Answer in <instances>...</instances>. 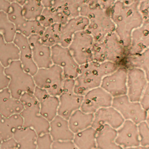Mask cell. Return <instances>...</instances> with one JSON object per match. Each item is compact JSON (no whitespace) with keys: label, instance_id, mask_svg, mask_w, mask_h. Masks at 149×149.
<instances>
[{"label":"cell","instance_id":"obj_13","mask_svg":"<svg viewBox=\"0 0 149 149\" xmlns=\"http://www.w3.org/2000/svg\"><path fill=\"white\" fill-rule=\"evenodd\" d=\"M84 0H54L49 8L55 23L65 24L70 19L80 16Z\"/></svg>","mask_w":149,"mask_h":149},{"label":"cell","instance_id":"obj_50","mask_svg":"<svg viewBox=\"0 0 149 149\" xmlns=\"http://www.w3.org/2000/svg\"><path fill=\"white\" fill-rule=\"evenodd\" d=\"M1 142H2V141L0 140V146H1Z\"/></svg>","mask_w":149,"mask_h":149},{"label":"cell","instance_id":"obj_44","mask_svg":"<svg viewBox=\"0 0 149 149\" xmlns=\"http://www.w3.org/2000/svg\"><path fill=\"white\" fill-rule=\"evenodd\" d=\"M10 3L8 0H0V12L3 11L7 13Z\"/></svg>","mask_w":149,"mask_h":149},{"label":"cell","instance_id":"obj_21","mask_svg":"<svg viewBox=\"0 0 149 149\" xmlns=\"http://www.w3.org/2000/svg\"><path fill=\"white\" fill-rule=\"evenodd\" d=\"M125 119L113 107L100 108L94 113V119L91 126L98 130L104 125H107L118 129L123 123Z\"/></svg>","mask_w":149,"mask_h":149},{"label":"cell","instance_id":"obj_34","mask_svg":"<svg viewBox=\"0 0 149 149\" xmlns=\"http://www.w3.org/2000/svg\"><path fill=\"white\" fill-rule=\"evenodd\" d=\"M126 62L130 65V68L134 67L141 69L149 81V48L139 54L129 56Z\"/></svg>","mask_w":149,"mask_h":149},{"label":"cell","instance_id":"obj_15","mask_svg":"<svg viewBox=\"0 0 149 149\" xmlns=\"http://www.w3.org/2000/svg\"><path fill=\"white\" fill-rule=\"evenodd\" d=\"M113 97L101 87L93 88L83 95L80 109L86 113H94L102 108L112 106Z\"/></svg>","mask_w":149,"mask_h":149},{"label":"cell","instance_id":"obj_26","mask_svg":"<svg viewBox=\"0 0 149 149\" xmlns=\"http://www.w3.org/2000/svg\"><path fill=\"white\" fill-rule=\"evenodd\" d=\"M116 130L105 125L97 130V149H123L115 141Z\"/></svg>","mask_w":149,"mask_h":149},{"label":"cell","instance_id":"obj_38","mask_svg":"<svg viewBox=\"0 0 149 149\" xmlns=\"http://www.w3.org/2000/svg\"><path fill=\"white\" fill-rule=\"evenodd\" d=\"M140 137V145L149 147V127L146 122H141L138 125Z\"/></svg>","mask_w":149,"mask_h":149},{"label":"cell","instance_id":"obj_30","mask_svg":"<svg viewBox=\"0 0 149 149\" xmlns=\"http://www.w3.org/2000/svg\"><path fill=\"white\" fill-rule=\"evenodd\" d=\"M97 130L90 126L74 134L73 141L78 149H95Z\"/></svg>","mask_w":149,"mask_h":149},{"label":"cell","instance_id":"obj_43","mask_svg":"<svg viewBox=\"0 0 149 149\" xmlns=\"http://www.w3.org/2000/svg\"><path fill=\"white\" fill-rule=\"evenodd\" d=\"M16 142L13 138H11L9 140L2 141L0 149H16Z\"/></svg>","mask_w":149,"mask_h":149},{"label":"cell","instance_id":"obj_37","mask_svg":"<svg viewBox=\"0 0 149 149\" xmlns=\"http://www.w3.org/2000/svg\"><path fill=\"white\" fill-rule=\"evenodd\" d=\"M52 142L49 133L38 136L36 149H52Z\"/></svg>","mask_w":149,"mask_h":149},{"label":"cell","instance_id":"obj_46","mask_svg":"<svg viewBox=\"0 0 149 149\" xmlns=\"http://www.w3.org/2000/svg\"><path fill=\"white\" fill-rule=\"evenodd\" d=\"M54 0H41L45 8L50 7Z\"/></svg>","mask_w":149,"mask_h":149},{"label":"cell","instance_id":"obj_7","mask_svg":"<svg viewBox=\"0 0 149 149\" xmlns=\"http://www.w3.org/2000/svg\"><path fill=\"white\" fill-rule=\"evenodd\" d=\"M33 77L36 86L50 95L58 97L62 93L65 79L59 66L53 64L48 68L38 69Z\"/></svg>","mask_w":149,"mask_h":149},{"label":"cell","instance_id":"obj_9","mask_svg":"<svg viewBox=\"0 0 149 149\" xmlns=\"http://www.w3.org/2000/svg\"><path fill=\"white\" fill-rule=\"evenodd\" d=\"M74 79H65L62 93L58 96V115L68 120L74 111L80 109L83 100V95L74 91Z\"/></svg>","mask_w":149,"mask_h":149},{"label":"cell","instance_id":"obj_10","mask_svg":"<svg viewBox=\"0 0 149 149\" xmlns=\"http://www.w3.org/2000/svg\"><path fill=\"white\" fill-rule=\"evenodd\" d=\"M6 13L9 20L14 25L16 33L27 38L34 34L40 36L45 29L38 20L26 19L22 14L21 6L17 3H11Z\"/></svg>","mask_w":149,"mask_h":149},{"label":"cell","instance_id":"obj_16","mask_svg":"<svg viewBox=\"0 0 149 149\" xmlns=\"http://www.w3.org/2000/svg\"><path fill=\"white\" fill-rule=\"evenodd\" d=\"M148 81L141 69L134 67L127 69L126 95L130 101L140 102Z\"/></svg>","mask_w":149,"mask_h":149},{"label":"cell","instance_id":"obj_5","mask_svg":"<svg viewBox=\"0 0 149 149\" xmlns=\"http://www.w3.org/2000/svg\"><path fill=\"white\" fill-rule=\"evenodd\" d=\"M125 48L115 32L95 40L93 48V61L117 63L124 57Z\"/></svg>","mask_w":149,"mask_h":149},{"label":"cell","instance_id":"obj_19","mask_svg":"<svg viewBox=\"0 0 149 149\" xmlns=\"http://www.w3.org/2000/svg\"><path fill=\"white\" fill-rule=\"evenodd\" d=\"M32 51L33 58L38 69L51 66L52 63L51 47L44 44L40 40V36L31 35L28 37Z\"/></svg>","mask_w":149,"mask_h":149},{"label":"cell","instance_id":"obj_48","mask_svg":"<svg viewBox=\"0 0 149 149\" xmlns=\"http://www.w3.org/2000/svg\"><path fill=\"white\" fill-rule=\"evenodd\" d=\"M10 3H15L22 6L27 0H8Z\"/></svg>","mask_w":149,"mask_h":149},{"label":"cell","instance_id":"obj_28","mask_svg":"<svg viewBox=\"0 0 149 149\" xmlns=\"http://www.w3.org/2000/svg\"><path fill=\"white\" fill-rule=\"evenodd\" d=\"M23 120L20 114L5 117L0 114V140L3 141L13 137L14 132L23 127Z\"/></svg>","mask_w":149,"mask_h":149},{"label":"cell","instance_id":"obj_31","mask_svg":"<svg viewBox=\"0 0 149 149\" xmlns=\"http://www.w3.org/2000/svg\"><path fill=\"white\" fill-rule=\"evenodd\" d=\"M19 51L13 41L8 42L0 33V62L5 67L14 61L19 60Z\"/></svg>","mask_w":149,"mask_h":149},{"label":"cell","instance_id":"obj_36","mask_svg":"<svg viewBox=\"0 0 149 149\" xmlns=\"http://www.w3.org/2000/svg\"><path fill=\"white\" fill-rule=\"evenodd\" d=\"M84 2L88 5L101 9L104 10L109 11L114 3L115 0H84Z\"/></svg>","mask_w":149,"mask_h":149},{"label":"cell","instance_id":"obj_2","mask_svg":"<svg viewBox=\"0 0 149 149\" xmlns=\"http://www.w3.org/2000/svg\"><path fill=\"white\" fill-rule=\"evenodd\" d=\"M119 67L118 63L109 61L99 62L92 61L80 65L78 75L74 79V91L84 95L88 91L100 87L103 77Z\"/></svg>","mask_w":149,"mask_h":149},{"label":"cell","instance_id":"obj_35","mask_svg":"<svg viewBox=\"0 0 149 149\" xmlns=\"http://www.w3.org/2000/svg\"><path fill=\"white\" fill-rule=\"evenodd\" d=\"M0 33L8 42L13 41L16 31L13 23L9 20L7 13L0 12Z\"/></svg>","mask_w":149,"mask_h":149},{"label":"cell","instance_id":"obj_3","mask_svg":"<svg viewBox=\"0 0 149 149\" xmlns=\"http://www.w3.org/2000/svg\"><path fill=\"white\" fill-rule=\"evenodd\" d=\"M23 105L20 112L23 127L33 129L38 136L49 133V122L40 113L38 101L32 94L24 93L20 98Z\"/></svg>","mask_w":149,"mask_h":149},{"label":"cell","instance_id":"obj_27","mask_svg":"<svg viewBox=\"0 0 149 149\" xmlns=\"http://www.w3.org/2000/svg\"><path fill=\"white\" fill-rule=\"evenodd\" d=\"M37 137L33 129L22 127L14 132L12 138L17 143L16 149H36Z\"/></svg>","mask_w":149,"mask_h":149},{"label":"cell","instance_id":"obj_22","mask_svg":"<svg viewBox=\"0 0 149 149\" xmlns=\"http://www.w3.org/2000/svg\"><path fill=\"white\" fill-rule=\"evenodd\" d=\"M149 48V19L144 20L142 24L131 35L129 47V56L141 53Z\"/></svg>","mask_w":149,"mask_h":149},{"label":"cell","instance_id":"obj_20","mask_svg":"<svg viewBox=\"0 0 149 149\" xmlns=\"http://www.w3.org/2000/svg\"><path fill=\"white\" fill-rule=\"evenodd\" d=\"M33 95L38 101L41 115L49 122L57 115L59 105V98L48 94L45 90L36 87Z\"/></svg>","mask_w":149,"mask_h":149},{"label":"cell","instance_id":"obj_8","mask_svg":"<svg viewBox=\"0 0 149 149\" xmlns=\"http://www.w3.org/2000/svg\"><path fill=\"white\" fill-rule=\"evenodd\" d=\"M94 41V37L87 30L79 31L73 36L68 48L80 66L93 61Z\"/></svg>","mask_w":149,"mask_h":149},{"label":"cell","instance_id":"obj_51","mask_svg":"<svg viewBox=\"0 0 149 149\" xmlns=\"http://www.w3.org/2000/svg\"><path fill=\"white\" fill-rule=\"evenodd\" d=\"M138 1H140V0H138Z\"/></svg>","mask_w":149,"mask_h":149},{"label":"cell","instance_id":"obj_4","mask_svg":"<svg viewBox=\"0 0 149 149\" xmlns=\"http://www.w3.org/2000/svg\"><path fill=\"white\" fill-rule=\"evenodd\" d=\"M80 15L88 19L86 30L95 40L115 32V24L111 18L109 11L91 7L84 2Z\"/></svg>","mask_w":149,"mask_h":149},{"label":"cell","instance_id":"obj_25","mask_svg":"<svg viewBox=\"0 0 149 149\" xmlns=\"http://www.w3.org/2000/svg\"><path fill=\"white\" fill-rule=\"evenodd\" d=\"M23 105L19 99L13 98L7 88L0 90V114L5 117L20 114Z\"/></svg>","mask_w":149,"mask_h":149},{"label":"cell","instance_id":"obj_29","mask_svg":"<svg viewBox=\"0 0 149 149\" xmlns=\"http://www.w3.org/2000/svg\"><path fill=\"white\" fill-rule=\"evenodd\" d=\"M94 113H86L80 109L74 111L68 119L69 127L74 134L91 126Z\"/></svg>","mask_w":149,"mask_h":149},{"label":"cell","instance_id":"obj_52","mask_svg":"<svg viewBox=\"0 0 149 149\" xmlns=\"http://www.w3.org/2000/svg\"><path fill=\"white\" fill-rule=\"evenodd\" d=\"M95 149H97V148H95Z\"/></svg>","mask_w":149,"mask_h":149},{"label":"cell","instance_id":"obj_17","mask_svg":"<svg viewBox=\"0 0 149 149\" xmlns=\"http://www.w3.org/2000/svg\"><path fill=\"white\" fill-rule=\"evenodd\" d=\"M116 143L123 148L140 145V137L138 125L129 120H125L116 129Z\"/></svg>","mask_w":149,"mask_h":149},{"label":"cell","instance_id":"obj_1","mask_svg":"<svg viewBox=\"0 0 149 149\" xmlns=\"http://www.w3.org/2000/svg\"><path fill=\"white\" fill-rule=\"evenodd\" d=\"M139 2L137 1L130 5L115 2L109 10L111 18L115 24V33L125 48L130 45L133 31L144 20L138 9Z\"/></svg>","mask_w":149,"mask_h":149},{"label":"cell","instance_id":"obj_41","mask_svg":"<svg viewBox=\"0 0 149 149\" xmlns=\"http://www.w3.org/2000/svg\"><path fill=\"white\" fill-rule=\"evenodd\" d=\"M140 103L146 111L149 109V81L142 94Z\"/></svg>","mask_w":149,"mask_h":149},{"label":"cell","instance_id":"obj_42","mask_svg":"<svg viewBox=\"0 0 149 149\" xmlns=\"http://www.w3.org/2000/svg\"><path fill=\"white\" fill-rule=\"evenodd\" d=\"M5 67L0 62V90L8 87L9 79L5 72Z\"/></svg>","mask_w":149,"mask_h":149},{"label":"cell","instance_id":"obj_40","mask_svg":"<svg viewBox=\"0 0 149 149\" xmlns=\"http://www.w3.org/2000/svg\"><path fill=\"white\" fill-rule=\"evenodd\" d=\"M138 9L144 20L149 19V0H140Z\"/></svg>","mask_w":149,"mask_h":149},{"label":"cell","instance_id":"obj_49","mask_svg":"<svg viewBox=\"0 0 149 149\" xmlns=\"http://www.w3.org/2000/svg\"><path fill=\"white\" fill-rule=\"evenodd\" d=\"M146 124L147 125L148 127H149V109L147 111V116H146V119L145 120Z\"/></svg>","mask_w":149,"mask_h":149},{"label":"cell","instance_id":"obj_18","mask_svg":"<svg viewBox=\"0 0 149 149\" xmlns=\"http://www.w3.org/2000/svg\"><path fill=\"white\" fill-rule=\"evenodd\" d=\"M13 42L19 49V61L23 69L31 76L34 75L38 68L33 61L32 51L28 38L22 34L16 33Z\"/></svg>","mask_w":149,"mask_h":149},{"label":"cell","instance_id":"obj_14","mask_svg":"<svg viewBox=\"0 0 149 149\" xmlns=\"http://www.w3.org/2000/svg\"><path fill=\"white\" fill-rule=\"evenodd\" d=\"M127 69L119 67L103 77L100 87L113 98L127 94Z\"/></svg>","mask_w":149,"mask_h":149},{"label":"cell","instance_id":"obj_47","mask_svg":"<svg viewBox=\"0 0 149 149\" xmlns=\"http://www.w3.org/2000/svg\"><path fill=\"white\" fill-rule=\"evenodd\" d=\"M123 149H149V147L139 145L137 146L129 147V148H123Z\"/></svg>","mask_w":149,"mask_h":149},{"label":"cell","instance_id":"obj_6","mask_svg":"<svg viewBox=\"0 0 149 149\" xmlns=\"http://www.w3.org/2000/svg\"><path fill=\"white\" fill-rule=\"evenodd\" d=\"M5 72L9 79L8 88L13 98L20 100L24 93L33 94L36 86L33 76L23 69L19 60L12 62Z\"/></svg>","mask_w":149,"mask_h":149},{"label":"cell","instance_id":"obj_23","mask_svg":"<svg viewBox=\"0 0 149 149\" xmlns=\"http://www.w3.org/2000/svg\"><path fill=\"white\" fill-rule=\"evenodd\" d=\"M88 19L83 16L70 19L62 26V41L61 45L68 47L74 34L79 31L87 29Z\"/></svg>","mask_w":149,"mask_h":149},{"label":"cell","instance_id":"obj_32","mask_svg":"<svg viewBox=\"0 0 149 149\" xmlns=\"http://www.w3.org/2000/svg\"><path fill=\"white\" fill-rule=\"evenodd\" d=\"M62 24L55 23L45 28L43 33L40 36L41 41L48 47L61 45L62 41Z\"/></svg>","mask_w":149,"mask_h":149},{"label":"cell","instance_id":"obj_11","mask_svg":"<svg viewBox=\"0 0 149 149\" xmlns=\"http://www.w3.org/2000/svg\"><path fill=\"white\" fill-rule=\"evenodd\" d=\"M51 58L52 63L62 69L65 79H74L77 77L80 65L75 61L68 47L59 44L51 47Z\"/></svg>","mask_w":149,"mask_h":149},{"label":"cell","instance_id":"obj_33","mask_svg":"<svg viewBox=\"0 0 149 149\" xmlns=\"http://www.w3.org/2000/svg\"><path fill=\"white\" fill-rule=\"evenodd\" d=\"M21 8L22 14L26 19L38 20L45 7L41 0H27Z\"/></svg>","mask_w":149,"mask_h":149},{"label":"cell","instance_id":"obj_39","mask_svg":"<svg viewBox=\"0 0 149 149\" xmlns=\"http://www.w3.org/2000/svg\"><path fill=\"white\" fill-rule=\"evenodd\" d=\"M52 149H78L72 140L56 141L52 144Z\"/></svg>","mask_w":149,"mask_h":149},{"label":"cell","instance_id":"obj_24","mask_svg":"<svg viewBox=\"0 0 149 149\" xmlns=\"http://www.w3.org/2000/svg\"><path fill=\"white\" fill-rule=\"evenodd\" d=\"M49 134L53 141L73 140L74 137L68 120L58 115L49 122Z\"/></svg>","mask_w":149,"mask_h":149},{"label":"cell","instance_id":"obj_45","mask_svg":"<svg viewBox=\"0 0 149 149\" xmlns=\"http://www.w3.org/2000/svg\"><path fill=\"white\" fill-rule=\"evenodd\" d=\"M115 2H120L124 5H130L134 3L135 2H136L138 0H115Z\"/></svg>","mask_w":149,"mask_h":149},{"label":"cell","instance_id":"obj_12","mask_svg":"<svg viewBox=\"0 0 149 149\" xmlns=\"http://www.w3.org/2000/svg\"><path fill=\"white\" fill-rule=\"evenodd\" d=\"M112 107L116 109L125 120H129L139 125L145 122L147 111L140 102L132 101L127 95L113 97Z\"/></svg>","mask_w":149,"mask_h":149}]
</instances>
